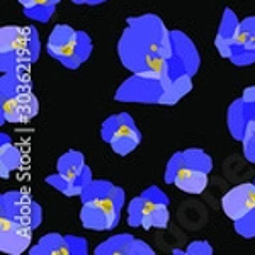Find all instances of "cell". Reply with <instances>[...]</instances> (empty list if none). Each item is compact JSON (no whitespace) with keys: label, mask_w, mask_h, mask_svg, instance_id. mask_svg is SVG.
<instances>
[{"label":"cell","mask_w":255,"mask_h":255,"mask_svg":"<svg viewBox=\"0 0 255 255\" xmlns=\"http://www.w3.org/2000/svg\"><path fill=\"white\" fill-rule=\"evenodd\" d=\"M233 228L242 238H247V240L255 238V208L250 209L244 218L233 221Z\"/></svg>","instance_id":"cell-23"},{"label":"cell","mask_w":255,"mask_h":255,"mask_svg":"<svg viewBox=\"0 0 255 255\" xmlns=\"http://www.w3.org/2000/svg\"><path fill=\"white\" fill-rule=\"evenodd\" d=\"M22 165V153L20 148L12 143L9 134H0V177L7 179L12 175V172L19 170Z\"/></svg>","instance_id":"cell-18"},{"label":"cell","mask_w":255,"mask_h":255,"mask_svg":"<svg viewBox=\"0 0 255 255\" xmlns=\"http://www.w3.org/2000/svg\"><path fill=\"white\" fill-rule=\"evenodd\" d=\"M60 2L61 0H36L27 9H22V12L27 19L34 20V22L44 24L53 17V14H55Z\"/></svg>","instance_id":"cell-22"},{"label":"cell","mask_w":255,"mask_h":255,"mask_svg":"<svg viewBox=\"0 0 255 255\" xmlns=\"http://www.w3.org/2000/svg\"><path fill=\"white\" fill-rule=\"evenodd\" d=\"M56 172H60L61 175H65L67 179L72 180L77 196H80L84 187L94 180L92 170L85 163L84 153L79 150H68L67 153L61 155L58 162H56Z\"/></svg>","instance_id":"cell-12"},{"label":"cell","mask_w":255,"mask_h":255,"mask_svg":"<svg viewBox=\"0 0 255 255\" xmlns=\"http://www.w3.org/2000/svg\"><path fill=\"white\" fill-rule=\"evenodd\" d=\"M41 39L34 26H3L0 29V72H29L39 60Z\"/></svg>","instance_id":"cell-4"},{"label":"cell","mask_w":255,"mask_h":255,"mask_svg":"<svg viewBox=\"0 0 255 255\" xmlns=\"http://www.w3.org/2000/svg\"><path fill=\"white\" fill-rule=\"evenodd\" d=\"M39 113L29 72L2 73L0 77V125H22Z\"/></svg>","instance_id":"cell-2"},{"label":"cell","mask_w":255,"mask_h":255,"mask_svg":"<svg viewBox=\"0 0 255 255\" xmlns=\"http://www.w3.org/2000/svg\"><path fill=\"white\" fill-rule=\"evenodd\" d=\"M75 5H101V3H106L108 0H72Z\"/></svg>","instance_id":"cell-29"},{"label":"cell","mask_w":255,"mask_h":255,"mask_svg":"<svg viewBox=\"0 0 255 255\" xmlns=\"http://www.w3.org/2000/svg\"><path fill=\"white\" fill-rule=\"evenodd\" d=\"M254 182H255V180H254Z\"/></svg>","instance_id":"cell-32"},{"label":"cell","mask_w":255,"mask_h":255,"mask_svg":"<svg viewBox=\"0 0 255 255\" xmlns=\"http://www.w3.org/2000/svg\"><path fill=\"white\" fill-rule=\"evenodd\" d=\"M143 220V199L141 196H136L128 204V225L131 228H141Z\"/></svg>","instance_id":"cell-26"},{"label":"cell","mask_w":255,"mask_h":255,"mask_svg":"<svg viewBox=\"0 0 255 255\" xmlns=\"http://www.w3.org/2000/svg\"><path fill=\"white\" fill-rule=\"evenodd\" d=\"M255 119V101H247L240 97L230 104L226 113V126L235 141H240L245 136V131L249 125Z\"/></svg>","instance_id":"cell-16"},{"label":"cell","mask_w":255,"mask_h":255,"mask_svg":"<svg viewBox=\"0 0 255 255\" xmlns=\"http://www.w3.org/2000/svg\"><path fill=\"white\" fill-rule=\"evenodd\" d=\"M92 38L68 24H56L46 41V53L68 70L80 68L92 56Z\"/></svg>","instance_id":"cell-5"},{"label":"cell","mask_w":255,"mask_h":255,"mask_svg":"<svg viewBox=\"0 0 255 255\" xmlns=\"http://www.w3.org/2000/svg\"><path fill=\"white\" fill-rule=\"evenodd\" d=\"M116 49L123 67L131 73H148L165 84L184 75L172 58L170 31L157 14L128 17Z\"/></svg>","instance_id":"cell-1"},{"label":"cell","mask_w":255,"mask_h":255,"mask_svg":"<svg viewBox=\"0 0 255 255\" xmlns=\"http://www.w3.org/2000/svg\"><path fill=\"white\" fill-rule=\"evenodd\" d=\"M143 199V230H163L170 221V197L162 191L158 186H150L143 192H139Z\"/></svg>","instance_id":"cell-8"},{"label":"cell","mask_w":255,"mask_h":255,"mask_svg":"<svg viewBox=\"0 0 255 255\" xmlns=\"http://www.w3.org/2000/svg\"><path fill=\"white\" fill-rule=\"evenodd\" d=\"M172 254H174V255H186V250H179V249H174V250H172Z\"/></svg>","instance_id":"cell-31"},{"label":"cell","mask_w":255,"mask_h":255,"mask_svg":"<svg viewBox=\"0 0 255 255\" xmlns=\"http://www.w3.org/2000/svg\"><path fill=\"white\" fill-rule=\"evenodd\" d=\"M213 245L206 240H194L186 249V255H213Z\"/></svg>","instance_id":"cell-28"},{"label":"cell","mask_w":255,"mask_h":255,"mask_svg":"<svg viewBox=\"0 0 255 255\" xmlns=\"http://www.w3.org/2000/svg\"><path fill=\"white\" fill-rule=\"evenodd\" d=\"M213 172V158L201 148L175 151L167 162L163 180L186 194H203Z\"/></svg>","instance_id":"cell-3"},{"label":"cell","mask_w":255,"mask_h":255,"mask_svg":"<svg viewBox=\"0 0 255 255\" xmlns=\"http://www.w3.org/2000/svg\"><path fill=\"white\" fill-rule=\"evenodd\" d=\"M89 254V242L82 237L65 235L63 255H87Z\"/></svg>","instance_id":"cell-25"},{"label":"cell","mask_w":255,"mask_h":255,"mask_svg":"<svg viewBox=\"0 0 255 255\" xmlns=\"http://www.w3.org/2000/svg\"><path fill=\"white\" fill-rule=\"evenodd\" d=\"M0 216L38 230L43 223V209L39 203L22 191H9L0 196Z\"/></svg>","instance_id":"cell-7"},{"label":"cell","mask_w":255,"mask_h":255,"mask_svg":"<svg viewBox=\"0 0 255 255\" xmlns=\"http://www.w3.org/2000/svg\"><path fill=\"white\" fill-rule=\"evenodd\" d=\"M255 208V182H245L232 187L221 199V209L232 221L244 218Z\"/></svg>","instance_id":"cell-13"},{"label":"cell","mask_w":255,"mask_h":255,"mask_svg":"<svg viewBox=\"0 0 255 255\" xmlns=\"http://www.w3.org/2000/svg\"><path fill=\"white\" fill-rule=\"evenodd\" d=\"M238 29H240V20H238L237 14L232 9H225L223 15H221L220 26L216 31V38H215V46L220 53L221 58H230L232 55V46L233 41H235Z\"/></svg>","instance_id":"cell-17"},{"label":"cell","mask_w":255,"mask_h":255,"mask_svg":"<svg viewBox=\"0 0 255 255\" xmlns=\"http://www.w3.org/2000/svg\"><path fill=\"white\" fill-rule=\"evenodd\" d=\"M44 182H46L48 186H51L53 189H55V191H58L60 194H63V196H67V197H73V196H77L75 187H73L72 180L67 179V177H65V175H61L60 172H56V174L48 175L46 179H44Z\"/></svg>","instance_id":"cell-24"},{"label":"cell","mask_w":255,"mask_h":255,"mask_svg":"<svg viewBox=\"0 0 255 255\" xmlns=\"http://www.w3.org/2000/svg\"><path fill=\"white\" fill-rule=\"evenodd\" d=\"M165 96V82L148 73H131L114 94L118 102L126 104H160Z\"/></svg>","instance_id":"cell-6"},{"label":"cell","mask_w":255,"mask_h":255,"mask_svg":"<svg viewBox=\"0 0 255 255\" xmlns=\"http://www.w3.org/2000/svg\"><path fill=\"white\" fill-rule=\"evenodd\" d=\"M34 230L27 225L17 223L9 218L0 216V250L9 255L29 252Z\"/></svg>","instance_id":"cell-9"},{"label":"cell","mask_w":255,"mask_h":255,"mask_svg":"<svg viewBox=\"0 0 255 255\" xmlns=\"http://www.w3.org/2000/svg\"><path fill=\"white\" fill-rule=\"evenodd\" d=\"M170 38H172V58H174L177 68L184 73V75L194 77L197 75L201 68V55L199 49L194 44L189 36L184 31L174 29L170 31Z\"/></svg>","instance_id":"cell-10"},{"label":"cell","mask_w":255,"mask_h":255,"mask_svg":"<svg viewBox=\"0 0 255 255\" xmlns=\"http://www.w3.org/2000/svg\"><path fill=\"white\" fill-rule=\"evenodd\" d=\"M242 148H244V157L247 162L255 163V119L247 128L245 136L242 139Z\"/></svg>","instance_id":"cell-27"},{"label":"cell","mask_w":255,"mask_h":255,"mask_svg":"<svg viewBox=\"0 0 255 255\" xmlns=\"http://www.w3.org/2000/svg\"><path fill=\"white\" fill-rule=\"evenodd\" d=\"M65 235L46 233L29 249L31 255H63Z\"/></svg>","instance_id":"cell-20"},{"label":"cell","mask_w":255,"mask_h":255,"mask_svg":"<svg viewBox=\"0 0 255 255\" xmlns=\"http://www.w3.org/2000/svg\"><path fill=\"white\" fill-rule=\"evenodd\" d=\"M114 189V184L111 180L106 179H99V180H92L87 186L84 187V191L80 192V203L87 204V203H97V201L106 199Z\"/></svg>","instance_id":"cell-21"},{"label":"cell","mask_w":255,"mask_h":255,"mask_svg":"<svg viewBox=\"0 0 255 255\" xmlns=\"http://www.w3.org/2000/svg\"><path fill=\"white\" fill-rule=\"evenodd\" d=\"M242 97L247 99V101H255V85H250V87H247L244 90V94H242Z\"/></svg>","instance_id":"cell-30"},{"label":"cell","mask_w":255,"mask_h":255,"mask_svg":"<svg viewBox=\"0 0 255 255\" xmlns=\"http://www.w3.org/2000/svg\"><path fill=\"white\" fill-rule=\"evenodd\" d=\"M96 255H155V250L139 238L121 233L99 244L94 249Z\"/></svg>","instance_id":"cell-15"},{"label":"cell","mask_w":255,"mask_h":255,"mask_svg":"<svg viewBox=\"0 0 255 255\" xmlns=\"http://www.w3.org/2000/svg\"><path fill=\"white\" fill-rule=\"evenodd\" d=\"M228 60L235 67H250L255 63V15L240 20V29Z\"/></svg>","instance_id":"cell-11"},{"label":"cell","mask_w":255,"mask_h":255,"mask_svg":"<svg viewBox=\"0 0 255 255\" xmlns=\"http://www.w3.org/2000/svg\"><path fill=\"white\" fill-rule=\"evenodd\" d=\"M192 90V77L182 75L172 79L168 84H165V96H163L162 106H175Z\"/></svg>","instance_id":"cell-19"},{"label":"cell","mask_w":255,"mask_h":255,"mask_svg":"<svg viewBox=\"0 0 255 255\" xmlns=\"http://www.w3.org/2000/svg\"><path fill=\"white\" fill-rule=\"evenodd\" d=\"M141 141L143 134L134 123L133 116H129L128 113H121V123H119L116 133L113 134L108 145L113 148V151L118 157H126V155L133 153L141 145Z\"/></svg>","instance_id":"cell-14"}]
</instances>
